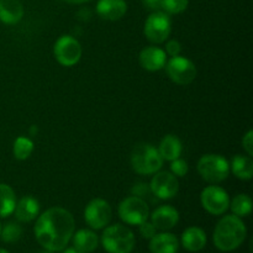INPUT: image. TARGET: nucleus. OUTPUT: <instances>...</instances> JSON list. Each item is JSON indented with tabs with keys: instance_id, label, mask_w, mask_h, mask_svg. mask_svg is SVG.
<instances>
[{
	"instance_id": "nucleus-38",
	"label": "nucleus",
	"mask_w": 253,
	"mask_h": 253,
	"mask_svg": "<svg viewBox=\"0 0 253 253\" xmlns=\"http://www.w3.org/2000/svg\"><path fill=\"white\" fill-rule=\"evenodd\" d=\"M41 253H53L52 251H48V250H44L43 252H41Z\"/></svg>"
},
{
	"instance_id": "nucleus-39",
	"label": "nucleus",
	"mask_w": 253,
	"mask_h": 253,
	"mask_svg": "<svg viewBox=\"0 0 253 253\" xmlns=\"http://www.w3.org/2000/svg\"><path fill=\"white\" fill-rule=\"evenodd\" d=\"M0 253H9V252L5 251V250H2V249H0Z\"/></svg>"
},
{
	"instance_id": "nucleus-28",
	"label": "nucleus",
	"mask_w": 253,
	"mask_h": 253,
	"mask_svg": "<svg viewBox=\"0 0 253 253\" xmlns=\"http://www.w3.org/2000/svg\"><path fill=\"white\" fill-rule=\"evenodd\" d=\"M170 173L174 174L175 177H184L187 175L188 170H189V166H188L187 161L182 160V158H177V160L170 161Z\"/></svg>"
},
{
	"instance_id": "nucleus-9",
	"label": "nucleus",
	"mask_w": 253,
	"mask_h": 253,
	"mask_svg": "<svg viewBox=\"0 0 253 253\" xmlns=\"http://www.w3.org/2000/svg\"><path fill=\"white\" fill-rule=\"evenodd\" d=\"M166 71L172 82L178 85H188L194 82L197 77V67L190 59L183 56L170 57L169 61L166 63Z\"/></svg>"
},
{
	"instance_id": "nucleus-3",
	"label": "nucleus",
	"mask_w": 253,
	"mask_h": 253,
	"mask_svg": "<svg viewBox=\"0 0 253 253\" xmlns=\"http://www.w3.org/2000/svg\"><path fill=\"white\" fill-rule=\"evenodd\" d=\"M130 161L132 169L142 175L155 174L163 166V160L157 148L145 142L135 146Z\"/></svg>"
},
{
	"instance_id": "nucleus-17",
	"label": "nucleus",
	"mask_w": 253,
	"mask_h": 253,
	"mask_svg": "<svg viewBox=\"0 0 253 253\" xmlns=\"http://www.w3.org/2000/svg\"><path fill=\"white\" fill-rule=\"evenodd\" d=\"M179 249V241L177 236L170 232L156 234L150 240L151 253H177Z\"/></svg>"
},
{
	"instance_id": "nucleus-15",
	"label": "nucleus",
	"mask_w": 253,
	"mask_h": 253,
	"mask_svg": "<svg viewBox=\"0 0 253 253\" xmlns=\"http://www.w3.org/2000/svg\"><path fill=\"white\" fill-rule=\"evenodd\" d=\"M127 11L125 0H99L96 4V12L99 16L109 21H118L123 19Z\"/></svg>"
},
{
	"instance_id": "nucleus-27",
	"label": "nucleus",
	"mask_w": 253,
	"mask_h": 253,
	"mask_svg": "<svg viewBox=\"0 0 253 253\" xmlns=\"http://www.w3.org/2000/svg\"><path fill=\"white\" fill-rule=\"evenodd\" d=\"M189 5V0H162L161 9L168 15H177L185 11Z\"/></svg>"
},
{
	"instance_id": "nucleus-2",
	"label": "nucleus",
	"mask_w": 253,
	"mask_h": 253,
	"mask_svg": "<svg viewBox=\"0 0 253 253\" xmlns=\"http://www.w3.org/2000/svg\"><path fill=\"white\" fill-rule=\"evenodd\" d=\"M247 236V229L241 217L226 215L217 222L214 230V244L222 252H231L239 249Z\"/></svg>"
},
{
	"instance_id": "nucleus-33",
	"label": "nucleus",
	"mask_w": 253,
	"mask_h": 253,
	"mask_svg": "<svg viewBox=\"0 0 253 253\" xmlns=\"http://www.w3.org/2000/svg\"><path fill=\"white\" fill-rule=\"evenodd\" d=\"M142 4L147 7L148 10H152V11H157L161 9V5H162V0H142Z\"/></svg>"
},
{
	"instance_id": "nucleus-31",
	"label": "nucleus",
	"mask_w": 253,
	"mask_h": 253,
	"mask_svg": "<svg viewBox=\"0 0 253 253\" xmlns=\"http://www.w3.org/2000/svg\"><path fill=\"white\" fill-rule=\"evenodd\" d=\"M138 226H140L141 236L145 237V239H147V240L152 239V237L156 235V231H157V229L153 226L152 222L145 221V222H142L141 225H138Z\"/></svg>"
},
{
	"instance_id": "nucleus-22",
	"label": "nucleus",
	"mask_w": 253,
	"mask_h": 253,
	"mask_svg": "<svg viewBox=\"0 0 253 253\" xmlns=\"http://www.w3.org/2000/svg\"><path fill=\"white\" fill-rule=\"evenodd\" d=\"M230 170L241 180H250L253 177V161L250 156L236 155L231 161Z\"/></svg>"
},
{
	"instance_id": "nucleus-21",
	"label": "nucleus",
	"mask_w": 253,
	"mask_h": 253,
	"mask_svg": "<svg viewBox=\"0 0 253 253\" xmlns=\"http://www.w3.org/2000/svg\"><path fill=\"white\" fill-rule=\"evenodd\" d=\"M73 245L76 249H78L82 252H93L96 250L99 245V237L91 230H79L76 234H73Z\"/></svg>"
},
{
	"instance_id": "nucleus-14",
	"label": "nucleus",
	"mask_w": 253,
	"mask_h": 253,
	"mask_svg": "<svg viewBox=\"0 0 253 253\" xmlns=\"http://www.w3.org/2000/svg\"><path fill=\"white\" fill-rule=\"evenodd\" d=\"M179 221V212L170 205H161L151 214V222L157 230H170Z\"/></svg>"
},
{
	"instance_id": "nucleus-25",
	"label": "nucleus",
	"mask_w": 253,
	"mask_h": 253,
	"mask_svg": "<svg viewBox=\"0 0 253 253\" xmlns=\"http://www.w3.org/2000/svg\"><path fill=\"white\" fill-rule=\"evenodd\" d=\"M32 151H34V142L30 138L20 136L15 140L14 147H12V153H14L15 158L19 161H25L31 156Z\"/></svg>"
},
{
	"instance_id": "nucleus-29",
	"label": "nucleus",
	"mask_w": 253,
	"mask_h": 253,
	"mask_svg": "<svg viewBox=\"0 0 253 253\" xmlns=\"http://www.w3.org/2000/svg\"><path fill=\"white\" fill-rule=\"evenodd\" d=\"M131 193H132V195H135V197L142 198V199L148 197V194H152V192H151L150 189V185L146 184V183H138V184L133 185L132 189H131Z\"/></svg>"
},
{
	"instance_id": "nucleus-18",
	"label": "nucleus",
	"mask_w": 253,
	"mask_h": 253,
	"mask_svg": "<svg viewBox=\"0 0 253 253\" xmlns=\"http://www.w3.org/2000/svg\"><path fill=\"white\" fill-rule=\"evenodd\" d=\"M182 245L189 252L202 251L207 245V234L198 226L188 227L182 235Z\"/></svg>"
},
{
	"instance_id": "nucleus-11",
	"label": "nucleus",
	"mask_w": 253,
	"mask_h": 253,
	"mask_svg": "<svg viewBox=\"0 0 253 253\" xmlns=\"http://www.w3.org/2000/svg\"><path fill=\"white\" fill-rule=\"evenodd\" d=\"M113 217V210L106 200L96 198L89 202L84 210L85 222L94 230L104 229L109 225Z\"/></svg>"
},
{
	"instance_id": "nucleus-23",
	"label": "nucleus",
	"mask_w": 253,
	"mask_h": 253,
	"mask_svg": "<svg viewBox=\"0 0 253 253\" xmlns=\"http://www.w3.org/2000/svg\"><path fill=\"white\" fill-rule=\"evenodd\" d=\"M16 195L14 189L5 183H0V217H6L14 212Z\"/></svg>"
},
{
	"instance_id": "nucleus-5",
	"label": "nucleus",
	"mask_w": 253,
	"mask_h": 253,
	"mask_svg": "<svg viewBox=\"0 0 253 253\" xmlns=\"http://www.w3.org/2000/svg\"><path fill=\"white\" fill-rule=\"evenodd\" d=\"M198 172L205 182L210 184L221 183L229 177L230 163L220 155H204L198 161Z\"/></svg>"
},
{
	"instance_id": "nucleus-20",
	"label": "nucleus",
	"mask_w": 253,
	"mask_h": 253,
	"mask_svg": "<svg viewBox=\"0 0 253 253\" xmlns=\"http://www.w3.org/2000/svg\"><path fill=\"white\" fill-rule=\"evenodd\" d=\"M182 142L179 138L174 135H167L161 140L158 152L163 161H173L177 160L182 155Z\"/></svg>"
},
{
	"instance_id": "nucleus-34",
	"label": "nucleus",
	"mask_w": 253,
	"mask_h": 253,
	"mask_svg": "<svg viewBox=\"0 0 253 253\" xmlns=\"http://www.w3.org/2000/svg\"><path fill=\"white\" fill-rule=\"evenodd\" d=\"M90 16H91V14H90V10L89 9L79 10L78 17H79V20H82V21H88V20L90 19Z\"/></svg>"
},
{
	"instance_id": "nucleus-7",
	"label": "nucleus",
	"mask_w": 253,
	"mask_h": 253,
	"mask_svg": "<svg viewBox=\"0 0 253 253\" xmlns=\"http://www.w3.org/2000/svg\"><path fill=\"white\" fill-rule=\"evenodd\" d=\"M145 36L152 43H163L172 32V21L165 11H153L145 22Z\"/></svg>"
},
{
	"instance_id": "nucleus-40",
	"label": "nucleus",
	"mask_w": 253,
	"mask_h": 253,
	"mask_svg": "<svg viewBox=\"0 0 253 253\" xmlns=\"http://www.w3.org/2000/svg\"><path fill=\"white\" fill-rule=\"evenodd\" d=\"M0 231H1V224H0Z\"/></svg>"
},
{
	"instance_id": "nucleus-16",
	"label": "nucleus",
	"mask_w": 253,
	"mask_h": 253,
	"mask_svg": "<svg viewBox=\"0 0 253 253\" xmlns=\"http://www.w3.org/2000/svg\"><path fill=\"white\" fill-rule=\"evenodd\" d=\"M14 214L20 222H30L36 219L40 214V203L34 197L21 198L16 203Z\"/></svg>"
},
{
	"instance_id": "nucleus-30",
	"label": "nucleus",
	"mask_w": 253,
	"mask_h": 253,
	"mask_svg": "<svg viewBox=\"0 0 253 253\" xmlns=\"http://www.w3.org/2000/svg\"><path fill=\"white\" fill-rule=\"evenodd\" d=\"M180 52H182V44L177 40H170L166 44V54L170 57L179 56Z\"/></svg>"
},
{
	"instance_id": "nucleus-35",
	"label": "nucleus",
	"mask_w": 253,
	"mask_h": 253,
	"mask_svg": "<svg viewBox=\"0 0 253 253\" xmlns=\"http://www.w3.org/2000/svg\"><path fill=\"white\" fill-rule=\"evenodd\" d=\"M63 1L68 2V4H77V5H79V4H84V2L90 1V0H63Z\"/></svg>"
},
{
	"instance_id": "nucleus-6",
	"label": "nucleus",
	"mask_w": 253,
	"mask_h": 253,
	"mask_svg": "<svg viewBox=\"0 0 253 253\" xmlns=\"http://www.w3.org/2000/svg\"><path fill=\"white\" fill-rule=\"evenodd\" d=\"M119 216L125 224L127 225H141L142 222L147 221L150 216V208L142 198L131 197L125 198L119 204Z\"/></svg>"
},
{
	"instance_id": "nucleus-26",
	"label": "nucleus",
	"mask_w": 253,
	"mask_h": 253,
	"mask_svg": "<svg viewBox=\"0 0 253 253\" xmlns=\"http://www.w3.org/2000/svg\"><path fill=\"white\" fill-rule=\"evenodd\" d=\"M22 236V227L16 222H7L1 227L0 231V237L6 244H14L19 241Z\"/></svg>"
},
{
	"instance_id": "nucleus-4",
	"label": "nucleus",
	"mask_w": 253,
	"mask_h": 253,
	"mask_svg": "<svg viewBox=\"0 0 253 253\" xmlns=\"http://www.w3.org/2000/svg\"><path fill=\"white\" fill-rule=\"evenodd\" d=\"M135 244L132 231L120 224L108 226L101 235V245L109 253H131Z\"/></svg>"
},
{
	"instance_id": "nucleus-1",
	"label": "nucleus",
	"mask_w": 253,
	"mask_h": 253,
	"mask_svg": "<svg viewBox=\"0 0 253 253\" xmlns=\"http://www.w3.org/2000/svg\"><path fill=\"white\" fill-rule=\"evenodd\" d=\"M74 217L63 208H49L42 212L35 225V237L37 242L52 252L66 249L74 234Z\"/></svg>"
},
{
	"instance_id": "nucleus-32",
	"label": "nucleus",
	"mask_w": 253,
	"mask_h": 253,
	"mask_svg": "<svg viewBox=\"0 0 253 253\" xmlns=\"http://www.w3.org/2000/svg\"><path fill=\"white\" fill-rule=\"evenodd\" d=\"M242 147L246 151L247 156L252 157L253 156V131L249 130L246 135L242 138Z\"/></svg>"
},
{
	"instance_id": "nucleus-24",
	"label": "nucleus",
	"mask_w": 253,
	"mask_h": 253,
	"mask_svg": "<svg viewBox=\"0 0 253 253\" xmlns=\"http://www.w3.org/2000/svg\"><path fill=\"white\" fill-rule=\"evenodd\" d=\"M229 208L236 216H249L252 211V200L247 194H239L230 202Z\"/></svg>"
},
{
	"instance_id": "nucleus-37",
	"label": "nucleus",
	"mask_w": 253,
	"mask_h": 253,
	"mask_svg": "<svg viewBox=\"0 0 253 253\" xmlns=\"http://www.w3.org/2000/svg\"><path fill=\"white\" fill-rule=\"evenodd\" d=\"M36 132H37L36 126H32V127H31V133H36Z\"/></svg>"
},
{
	"instance_id": "nucleus-12",
	"label": "nucleus",
	"mask_w": 253,
	"mask_h": 253,
	"mask_svg": "<svg viewBox=\"0 0 253 253\" xmlns=\"http://www.w3.org/2000/svg\"><path fill=\"white\" fill-rule=\"evenodd\" d=\"M150 189L157 199L168 200L178 194L179 183H178L177 177L170 172H166V170L160 172L158 170L151 179Z\"/></svg>"
},
{
	"instance_id": "nucleus-36",
	"label": "nucleus",
	"mask_w": 253,
	"mask_h": 253,
	"mask_svg": "<svg viewBox=\"0 0 253 253\" xmlns=\"http://www.w3.org/2000/svg\"><path fill=\"white\" fill-rule=\"evenodd\" d=\"M63 253H85V252L79 251V250L76 249V247H69V249H67Z\"/></svg>"
},
{
	"instance_id": "nucleus-10",
	"label": "nucleus",
	"mask_w": 253,
	"mask_h": 253,
	"mask_svg": "<svg viewBox=\"0 0 253 253\" xmlns=\"http://www.w3.org/2000/svg\"><path fill=\"white\" fill-rule=\"evenodd\" d=\"M202 207L211 215H222L230 207V197L226 190L217 185H209L200 194Z\"/></svg>"
},
{
	"instance_id": "nucleus-19",
	"label": "nucleus",
	"mask_w": 253,
	"mask_h": 253,
	"mask_svg": "<svg viewBox=\"0 0 253 253\" xmlns=\"http://www.w3.org/2000/svg\"><path fill=\"white\" fill-rule=\"evenodd\" d=\"M24 16V6L19 0H0V21L15 25Z\"/></svg>"
},
{
	"instance_id": "nucleus-8",
	"label": "nucleus",
	"mask_w": 253,
	"mask_h": 253,
	"mask_svg": "<svg viewBox=\"0 0 253 253\" xmlns=\"http://www.w3.org/2000/svg\"><path fill=\"white\" fill-rule=\"evenodd\" d=\"M53 53L59 64L63 67H73L81 61L83 51L76 37L71 35H63L54 43Z\"/></svg>"
},
{
	"instance_id": "nucleus-13",
	"label": "nucleus",
	"mask_w": 253,
	"mask_h": 253,
	"mask_svg": "<svg viewBox=\"0 0 253 253\" xmlns=\"http://www.w3.org/2000/svg\"><path fill=\"white\" fill-rule=\"evenodd\" d=\"M141 67L148 72H157L165 68L167 63V54L165 49L156 46H148L140 52L138 56Z\"/></svg>"
}]
</instances>
